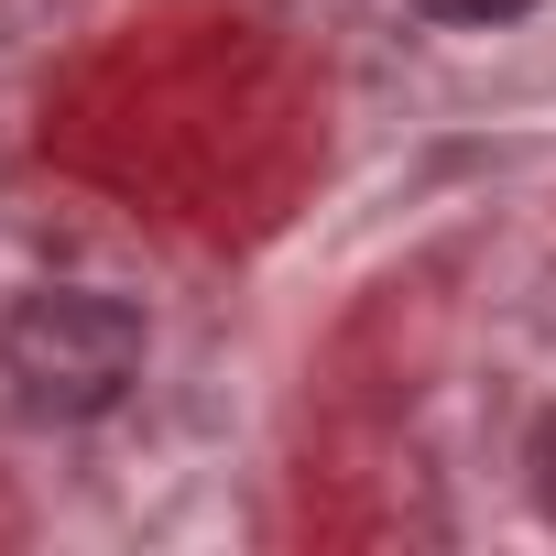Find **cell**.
Instances as JSON below:
<instances>
[{
	"mask_svg": "<svg viewBox=\"0 0 556 556\" xmlns=\"http://www.w3.org/2000/svg\"><path fill=\"white\" fill-rule=\"evenodd\" d=\"M523 469H534V502H545V513H556V415H545V426H534V458H523Z\"/></svg>",
	"mask_w": 556,
	"mask_h": 556,
	"instance_id": "3",
	"label": "cell"
},
{
	"mask_svg": "<svg viewBox=\"0 0 556 556\" xmlns=\"http://www.w3.org/2000/svg\"><path fill=\"white\" fill-rule=\"evenodd\" d=\"M437 23H513V12H534V0H426Z\"/></svg>",
	"mask_w": 556,
	"mask_h": 556,
	"instance_id": "2",
	"label": "cell"
},
{
	"mask_svg": "<svg viewBox=\"0 0 556 556\" xmlns=\"http://www.w3.org/2000/svg\"><path fill=\"white\" fill-rule=\"evenodd\" d=\"M0 371L34 415H110L142 371V306L99 285H45L0 317Z\"/></svg>",
	"mask_w": 556,
	"mask_h": 556,
	"instance_id": "1",
	"label": "cell"
}]
</instances>
